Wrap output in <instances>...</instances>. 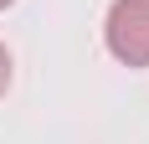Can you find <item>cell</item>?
<instances>
[{
	"mask_svg": "<svg viewBox=\"0 0 149 144\" xmlns=\"http://www.w3.org/2000/svg\"><path fill=\"white\" fill-rule=\"evenodd\" d=\"M108 52L129 67H149V0H113L108 10Z\"/></svg>",
	"mask_w": 149,
	"mask_h": 144,
	"instance_id": "6da1fadb",
	"label": "cell"
},
{
	"mask_svg": "<svg viewBox=\"0 0 149 144\" xmlns=\"http://www.w3.org/2000/svg\"><path fill=\"white\" fill-rule=\"evenodd\" d=\"M5 87H10V52L0 46V93H5Z\"/></svg>",
	"mask_w": 149,
	"mask_h": 144,
	"instance_id": "7a4b0ae2",
	"label": "cell"
},
{
	"mask_svg": "<svg viewBox=\"0 0 149 144\" xmlns=\"http://www.w3.org/2000/svg\"><path fill=\"white\" fill-rule=\"evenodd\" d=\"M5 5H10V0H0V10H5Z\"/></svg>",
	"mask_w": 149,
	"mask_h": 144,
	"instance_id": "3957f363",
	"label": "cell"
}]
</instances>
